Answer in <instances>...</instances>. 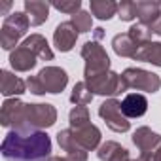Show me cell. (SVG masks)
I'll use <instances>...</instances> for the list:
<instances>
[{
    "label": "cell",
    "mask_w": 161,
    "mask_h": 161,
    "mask_svg": "<svg viewBox=\"0 0 161 161\" xmlns=\"http://www.w3.org/2000/svg\"><path fill=\"white\" fill-rule=\"evenodd\" d=\"M68 121L72 129H82L89 125V110L87 106H74L68 114Z\"/></svg>",
    "instance_id": "obj_23"
},
{
    "label": "cell",
    "mask_w": 161,
    "mask_h": 161,
    "mask_svg": "<svg viewBox=\"0 0 161 161\" xmlns=\"http://www.w3.org/2000/svg\"><path fill=\"white\" fill-rule=\"evenodd\" d=\"M2 27H6V29H10V31L17 32L19 36H25V32H27V31H29V27H31V21H29L27 14H23V12H14V14L6 15L4 25H2Z\"/></svg>",
    "instance_id": "obj_19"
},
{
    "label": "cell",
    "mask_w": 161,
    "mask_h": 161,
    "mask_svg": "<svg viewBox=\"0 0 161 161\" xmlns=\"http://www.w3.org/2000/svg\"><path fill=\"white\" fill-rule=\"evenodd\" d=\"M123 80L127 87H133L136 91H146V93H155L161 87V80L157 74L142 70V68H127L123 74Z\"/></svg>",
    "instance_id": "obj_6"
},
{
    "label": "cell",
    "mask_w": 161,
    "mask_h": 161,
    "mask_svg": "<svg viewBox=\"0 0 161 161\" xmlns=\"http://www.w3.org/2000/svg\"><path fill=\"white\" fill-rule=\"evenodd\" d=\"M49 6L51 4L44 2V0H27V2H25V14H27V17H29L32 27H38V25L47 21Z\"/></svg>",
    "instance_id": "obj_13"
},
{
    "label": "cell",
    "mask_w": 161,
    "mask_h": 161,
    "mask_svg": "<svg viewBox=\"0 0 161 161\" xmlns=\"http://www.w3.org/2000/svg\"><path fill=\"white\" fill-rule=\"evenodd\" d=\"M99 116L106 121V125L114 131V133H127L131 123L129 119L123 116L121 112V103H118L116 99H110V101H104L101 106H99Z\"/></svg>",
    "instance_id": "obj_7"
},
{
    "label": "cell",
    "mask_w": 161,
    "mask_h": 161,
    "mask_svg": "<svg viewBox=\"0 0 161 161\" xmlns=\"http://www.w3.org/2000/svg\"><path fill=\"white\" fill-rule=\"evenodd\" d=\"M57 121V110L51 104H25L19 110L14 129H29V131H42L51 127Z\"/></svg>",
    "instance_id": "obj_2"
},
{
    "label": "cell",
    "mask_w": 161,
    "mask_h": 161,
    "mask_svg": "<svg viewBox=\"0 0 161 161\" xmlns=\"http://www.w3.org/2000/svg\"><path fill=\"white\" fill-rule=\"evenodd\" d=\"M10 64L17 72H29L36 66V55L25 46H19L10 53Z\"/></svg>",
    "instance_id": "obj_12"
},
{
    "label": "cell",
    "mask_w": 161,
    "mask_h": 161,
    "mask_svg": "<svg viewBox=\"0 0 161 161\" xmlns=\"http://www.w3.org/2000/svg\"><path fill=\"white\" fill-rule=\"evenodd\" d=\"M51 6H53L55 10H59V12H64V14H68V15H74V14L80 12L82 2H80V0H70V2H53Z\"/></svg>",
    "instance_id": "obj_29"
},
{
    "label": "cell",
    "mask_w": 161,
    "mask_h": 161,
    "mask_svg": "<svg viewBox=\"0 0 161 161\" xmlns=\"http://www.w3.org/2000/svg\"><path fill=\"white\" fill-rule=\"evenodd\" d=\"M146 110H148V101L140 93H129L121 101V112L127 119L129 118H140L146 114Z\"/></svg>",
    "instance_id": "obj_10"
},
{
    "label": "cell",
    "mask_w": 161,
    "mask_h": 161,
    "mask_svg": "<svg viewBox=\"0 0 161 161\" xmlns=\"http://www.w3.org/2000/svg\"><path fill=\"white\" fill-rule=\"evenodd\" d=\"M133 142L136 144V148L142 153H152L155 155L161 150V136L157 133H153L148 127H140L133 133Z\"/></svg>",
    "instance_id": "obj_9"
},
{
    "label": "cell",
    "mask_w": 161,
    "mask_h": 161,
    "mask_svg": "<svg viewBox=\"0 0 161 161\" xmlns=\"http://www.w3.org/2000/svg\"><path fill=\"white\" fill-rule=\"evenodd\" d=\"M72 133H74V138H76L78 146L82 150H86V152L95 150L99 146V142H101V131L91 123L82 127V129H72Z\"/></svg>",
    "instance_id": "obj_11"
},
{
    "label": "cell",
    "mask_w": 161,
    "mask_h": 161,
    "mask_svg": "<svg viewBox=\"0 0 161 161\" xmlns=\"http://www.w3.org/2000/svg\"><path fill=\"white\" fill-rule=\"evenodd\" d=\"M57 142H59V146L66 152V153H70V152H76V150H82L78 146V142H76V138H74V133H72V129H64V131H59V135H57Z\"/></svg>",
    "instance_id": "obj_24"
},
{
    "label": "cell",
    "mask_w": 161,
    "mask_h": 161,
    "mask_svg": "<svg viewBox=\"0 0 161 161\" xmlns=\"http://www.w3.org/2000/svg\"><path fill=\"white\" fill-rule=\"evenodd\" d=\"M116 12H118V4L112 0H91V14L103 21L116 15Z\"/></svg>",
    "instance_id": "obj_21"
},
{
    "label": "cell",
    "mask_w": 161,
    "mask_h": 161,
    "mask_svg": "<svg viewBox=\"0 0 161 161\" xmlns=\"http://www.w3.org/2000/svg\"><path fill=\"white\" fill-rule=\"evenodd\" d=\"M21 46H25L27 49H31L36 57H40L44 61H53V57H55L49 44H47V40L42 34H31L29 38H25V42Z\"/></svg>",
    "instance_id": "obj_16"
},
{
    "label": "cell",
    "mask_w": 161,
    "mask_h": 161,
    "mask_svg": "<svg viewBox=\"0 0 161 161\" xmlns=\"http://www.w3.org/2000/svg\"><path fill=\"white\" fill-rule=\"evenodd\" d=\"M138 46H142V44H148L150 42V38H152V31L146 27V25H142V23H138V25H133L131 29H129V32H127Z\"/></svg>",
    "instance_id": "obj_26"
},
{
    "label": "cell",
    "mask_w": 161,
    "mask_h": 161,
    "mask_svg": "<svg viewBox=\"0 0 161 161\" xmlns=\"http://www.w3.org/2000/svg\"><path fill=\"white\" fill-rule=\"evenodd\" d=\"M112 47H114V51H116L119 57H131V59H135V55H136V51H138L140 46L125 32V34H116V36H114Z\"/></svg>",
    "instance_id": "obj_17"
},
{
    "label": "cell",
    "mask_w": 161,
    "mask_h": 161,
    "mask_svg": "<svg viewBox=\"0 0 161 161\" xmlns=\"http://www.w3.org/2000/svg\"><path fill=\"white\" fill-rule=\"evenodd\" d=\"M110 161H135V159H131V157H129V152H127L125 148H121Z\"/></svg>",
    "instance_id": "obj_31"
},
{
    "label": "cell",
    "mask_w": 161,
    "mask_h": 161,
    "mask_svg": "<svg viewBox=\"0 0 161 161\" xmlns=\"http://www.w3.org/2000/svg\"><path fill=\"white\" fill-rule=\"evenodd\" d=\"M103 36H104V32H103V29H95V38H97V40H101Z\"/></svg>",
    "instance_id": "obj_34"
},
{
    "label": "cell",
    "mask_w": 161,
    "mask_h": 161,
    "mask_svg": "<svg viewBox=\"0 0 161 161\" xmlns=\"http://www.w3.org/2000/svg\"><path fill=\"white\" fill-rule=\"evenodd\" d=\"M136 8V17L142 25L152 29V25L159 19L161 15V4L159 2H135Z\"/></svg>",
    "instance_id": "obj_15"
},
{
    "label": "cell",
    "mask_w": 161,
    "mask_h": 161,
    "mask_svg": "<svg viewBox=\"0 0 161 161\" xmlns=\"http://www.w3.org/2000/svg\"><path fill=\"white\" fill-rule=\"evenodd\" d=\"M10 6H12V2H4L0 8H2V12H8V10H10Z\"/></svg>",
    "instance_id": "obj_36"
},
{
    "label": "cell",
    "mask_w": 161,
    "mask_h": 161,
    "mask_svg": "<svg viewBox=\"0 0 161 161\" xmlns=\"http://www.w3.org/2000/svg\"><path fill=\"white\" fill-rule=\"evenodd\" d=\"M118 14H119L121 21H133L136 17L135 2H121V4H118Z\"/></svg>",
    "instance_id": "obj_28"
},
{
    "label": "cell",
    "mask_w": 161,
    "mask_h": 161,
    "mask_svg": "<svg viewBox=\"0 0 161 161\" xmlns=\"http://www.w3.org/2000/svg\"><path fill=\"white\" fill-rule=\"evenodd\" d=\"M82 57L86 59V76L91 74H99V72H106L110 70V59L104 51V47L99 42H86L82 47Z\"/></svg>",
    "instance_id": "obj_5"
},
{
    "label": "cell",
    "mask_w": 161,
    "mask_h": 161,
    "mask_svg": "<svg viewBox=\"0 0 161 161\" xmlns=\"http://www.w3.org/2000/svg\"><path fill=\"white\" fill-rule=\"evenodd\" d=\"M121 150V146L118 144V142H114V140H108V142H104L101 148H99V152H97V157L101 159V161H110L118 152Z\"/></svg>",
    "instance_id": "obj_27"
},
{
    "label": "cell",
    "mask_w": 161,
    "mask_h": 161,
    "mask_svg": "<svg viewBox=\"0 0 161 161\" xmlns=\"http://www.w3.org/2000/svg\"><path fill=\"white\" fill-rule=\"evenodd\" d=\"M78 40V29L72 25V21H64L61 25H57L55 32H53V44L59 51L66 53L76 46Z\"/></svg>",
    "instance_id": "obj_8"
},
{
    "label": "cell",
    "mask_w": 161,
    "mask_h": 161,
    "mask_svg": "<svg viewBox=\"0 0 161 161\" xmlns=\"http://www.w3.org/2000/svg\"><path fill=\"white\" fill-rule=\"evenodd\" d=\"M47 161H66V157H59V155H51Z\"/></svg>",
    "instance_id": "obj_35"
},
{
    "label": "cell",
    "mask_w": 161,
    "mask_h": 161,
    "mask_svg": "<svg viewBox=\"0 0 161 161\" xmlns=\"http://www.w3.org/2000/svg\"><path fill=\"white\" fill-rule=\"evenodd\" d=\"M25 87H27V82H23V80L17 78L15 74H12L8 70L0 72V89H2L4 97L21 95V93H25Z\"/></svg>",
    "instance_id": "obj_14"
},
{
    "label": "cell",
    "mask_w": 161,
    "mask_h": 161,
    "mask_svg": "<svg viewBox=\"0 0 161 161\" xmlns=\"http://www.w3.org/2000/svg\"><path fill=\"white\" fill-rule=\"evenodd\" d=\"M70 21H72V25L78 29V32H89L91 27H93V17H91V14L82 12V10H80L78 14H74Z\"/></svg>",
    "instance_id": "obj_25"
},
{
    "label": "cell",
    "mask_w": 161,
    "mask_h": 161,
    "mask_svg": "<svg viewBox=\"0 0 161 161\" xmlns=\"http://www.w3.org/2000/svg\"><path fill=\"white\" fill-rule=\"evenodd\" d=\"M135 61H144V63H152L155 66H161V42L142 44L135 55Z\"/></svg>",
    "instance_id": "obj_18"
},
{
    "label": "cell",
    "mask_w": 161,
    "mask_h": 161,
    "mask_svg": "<svg viewBox=\"0 0 161 161\" xmlns=\"http://www.w3.org/2000/svg\"><path fill=\"white\" fill-rule=\"evenodd\" d=\"M86 86L89 87V91L93 95H110V97L119 95V93L129 89L123 76H119V74H116L112 70L86 76Z\"/></svg>",
    "instance_id": "obj_4"
},
{
    "label": "cell",
    "mask_w": 161,
    "mask_h": 161,
    "mask_svg": "<svg viewBox=\"0 0 161 161\" xmlns=\"http://www.w3.org/2000/svg\"><path fill=\"white\" fill-rule=\"evenodd\" d=\"M0 152L6 161H47L51 140L44 131L12 129L4 136Z\"/></svg>",
    "instance_id": "obj_1"
},
{
    "label": "cell",
    "mask_w": 161,
    "mask_h": 161,
    "mask_svg": "<svg viewBox=\"0 0 161 161\" xmlns=\"http://www.w3.org/2000/svg\"><path fill=\"white\" fill-rule=\"evenodd\" d=\"M66 161H87V152L86 150H76L66 153Z\"/></svg>",
    "instance_id": "obj_30"
},
{
    "label": "cell",
    "mask_w": 161,
    "mask_h": 161,
    "mask_svg": "<svg viewBox=\"0 0 161 161\" xmlns=\"http://www.w3.org/2000/svg\"><path fill=\"white\" fill-rule=\"evenodd\" d=\"M21 104H23V103H21L19 99H6V101H4V104H2V114H0V123H2L4 127H14Z\"/></svg>",
    "instance_id": "obj_20"
},
{
    "label": "cell",
    "mask_w": 161,
    "mask_h": 161,
    "mask_svg": "<svg viewBox=\"0 0 161 161\" xmlns=\"http://www.w3.org/2000/svg\"><path fill=\"white\" fill-rule=\"evenodd\" d=\"M68 84V76L59 66H46L36 76L27 78V87L34 95L44 93H61Z\"/></svg>",
    "instance_id": "obj_3"
},
{
    "label": "cell",
    "mask_w": 161,
    "mask_h": 161,
    "mask_svg": "<svg viewBox=\"0 0 161 161\" xmlns=\"http://www.w3.org/2000/svg\"><path fill=\"white\" fill-rule=\"evenodd\" d=\"M150 31H152L153 34H159V36H161V15H159V19L152 25V29H150Z\"/></svg>",
    "instance_id": "obj_32"
},
{
    "label": "cell",
    "mask_w": 161,
    "mask_h": 161,
    "mask_svg": "<svg viewBox=\"0 0 161 161\" xmlns=\"http://www.w3.org/2000/svg\"><path fill=\"white\" fill-rule=\"evenodd\" d=\"M70 101H72L76 106H87V104L93 101V93L89 91V87L86 86V82H80V84L74 86L72 95H70Z\"/></svg>",
    "instance_id": "obj_22"
},
{
    "label": "cell",
    "mask_w": 161,
    "mask_h": 161,
    "mask_svg": "<svg viewBox=\"0 0 161 161\" xmlns=\"http://www.w3.org/2000/svg\"><path fill=\"white\" fill-rule=\"evenodd\" d=\"M155 161H161V150H159V152L155 153Z\"/></svg>",
    "instance_id": "obj_37"
},
{
    "label": "cell",
    "mask_w": 161,
    "mask_h": 161,
    "mask_svg": "<svg viewBox=\"0 0 161 161\" xmlns=\"http://www.w3.org/2000/svg\"><path fill=\"white\" fill-rule=\"evenodd\" d=\"M135 161H155V155H152V153H140V157L135 159Z\"/></svg>",
    "instance_id": "obj_33"
}]
</instances>
